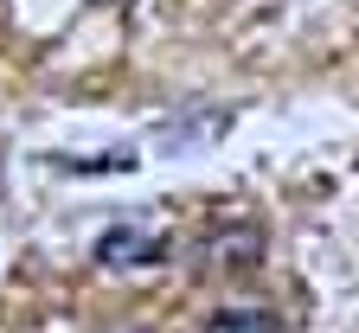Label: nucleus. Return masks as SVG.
I'll return each instance as SVG.
<instances>
[{
	"label": "nucleus",
	"mask_w": 359,
	"mask_h": 333,
	"mask_svg": "<svg viewBox=\"0 0 359 333\" xmlns=\"http://www.w3.org/2000/svg\"><path fill=\"white\" fill-rule=\"evenodd\" d=\"M103 7H116V0H103Z\"/></svg>",
	"instance_id": "obj_2"
},
{
	"label": "nucleus",
	"mask_w": 359,
	"mask_h": 333,
	"mask_svg": "<svg viewBox=\"0 0 359 333\" xmlns=\"http://www.w3.org/2000/svg\"><path fill=\"white\" fill-rule=\"evenodd\" d=\"M167 250V237L161 231H142V224H116V231H103V244H97V263L103 269H122V263H154Z\"/></svg>",
	"instance_id": "obj_1"
}]
</instances>
